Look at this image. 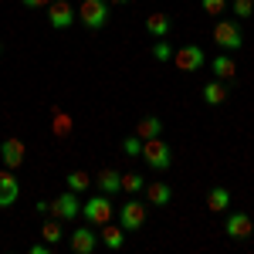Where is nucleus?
Returning <instances> with one entry per match:
<instances>
[{
  "label": "nucleus",
  "instance_id": "obj_1",
  "mask_svg": "<svg viewBox=\"0 0 254 254\" xmlns=\"http://www.w3.org/2000/svg\"><path fill=\"white\" fill-rule=\"evenodd\" d=\"M142 159H146V166L153 170V173H166L170 166H173V146H166L163 139H146L142 142Z\"/></svg>",
  "mask_w": 254,
  "mask_h": 254
},
{
  "label": "nucleus",
  "instance_id": "obj_2",
  "mask_svg": "<svg viewBox=\"0 0 254 254\" xmlns=\"http://www.w3.org/2000/svg\"><path fill=\"white\" fill-rule=\"evenodd\" d=\"M109 0H81L78 3V20L88 27V31H102L109 24Z\"/></svg>",
  "mask_w": 254,
  "mask_h": 254
},
{
  "label": "nucleus",
  "instance_id": "obj_3",
  "mask_svg": "<svg viewBox=\"0 0 254 254\" xmlns=\"http://www.w3.org/2000/svg\"><path fill=\"white\" fill-rule=\"evenodd\" d=\"M214 44L220 51H237L244 48V31L237 20H217L214 24Z\"/></svg>",
  "mask_w": 254,
  "mask_h": 254
},
{
  "label": "nucleus",
  "instance_id": "obj_4",
  "mask_svg": "<svg viewBox=\"0 0 254 254\" xmlns=\"http://www.w3.org/2000/svg\"><path fill=\"white\" fill-rule=\"evenodd\" d=\"M81 214H85V220L88 224H109L112 220V200H109V193H98V196H92V200H85L81 203Z\"/></svg>",
  "mask_w": 254,
  "mask_h": 254
},
{
  "label": "nucleus",
  "instance_id": "obj_5",
  "mask_svg": "<svg viewBox=\"0 0 254 254\" xmlns=\"http://www.w3.org/2000/svg\"><path fill=\"white\" fill-rule=\"evenodd\" d=\"M119 224L126 227V234L142 231V227H146V203H139V200H126V203L119 207Z\"/></svg>",
  "mask_w": 254,
  "mask_h": 254
},
{
  "label": "nucleus",
  "instance_id": "obj_6",
  "mask_svg": "<svg viewBox=\"0 0 254 254\" xmlns=\"http://www.w3.org/2000/svg\"><path fill=\"white\" fill-rule=\"evenodd\" d=\"M75 20H78V10H75L68 0H51V3H48V24H51L55 31H68Z\"/></svg>",
  "mask_w": 254,
  "mask_h": 254
},
{
  "label": "nucleus",
  "instance_id": "obj_7",
  "mask_svg": "<svg viewBox=\"0 0 254 254\" xmlns=\"http://www.w3.org/2000/svg\"><path fill=\"white\" fill-rule=\"evenodd\" d=\"M173 64L180 68V71H200V68L207 64V55H203L200 44H183V48L173 55Z\"/></svg>",
  "mask_w": 254,
  "mask_h": 254
},
{
  "label": "nucleus",
  "instance_id": "obj_8",
  "mask_svg": "<svg viewBox=\"0 0 254 254\" xmlns=\"http://www.w3.org/2000/svg\"><path fill=\"white\" fill-rule=\"evenodd\" d=\"M81 214V200L75 190H64L61 196L51 200V217H58V220H75Z\"/></svg>",
  "mask_w": 254,
  "mask_h": 254
},
{
  "label": "nucleus",
  "instance_id": "obj_9",
  "mask_svg": "<svg viewBox=\"0 0 254 254\" xmlns=\"http://www.w3.org/2000/svg\"><path fill=\"white\" fill-rule=\"evenodd\" d=\"M17 196H20V183H17V176H14V170H0V210H10L14 203H17Z\"/></svg>",
  "mask_w": 254,
  "mask_h": 254
},
{
  "label": "nucleus",
  "instance_id": "obj_10",
  "mask_svg": "<svg viewBox=\"0 0 254 254\" xmlns=\"http://www.w3.org/2000/svg\"><path fill=\"white\" fill-rule=\"evenodd\" d=\"M224 231L231 241H248L254 234V220L244 210H237V214H227V224H224Z\"/></svg>",
  "mask_w": 254,
  "mask_h": 254
},
{
  "label": "nucleus",
  "instance_id": "obj_11",
  "mask_svg": "<svg viewBox=\"0 0 254 254\" xmlns=\"http://www.w3.org/2000/svg\"><path fill=\"white\" fill-rule=\"evenodd\" d=\"M0 159H3L7 170H17L20 163H24V139H17V136L3 139L0 142Z\"/></svg>",
  "mask_w": 254,
  "mask_h": 254
},
{
  "label": "nucleus",
  "instance_id": "obj_12",
  "mask_svg": "<svg viewBox=\"0 0 254 254\" xmlns=\"http://www.w3.org/2000/svg\"><path fill=\"white\" fill-rule=\"evenodd\" d=\"M146 34H149L153 41L156 38H170V34H173V17L163 14V10L149 14V17H146Z\"/></svg>",
  "mask_w": 254,
  "mask_h": 254
},
{
  "label": "nucleus",
  "instance_id": "obj_13",
  "mask_svg": "<svg viewBox=\"0 0 254 254\" xmlns=\"http://www.w3.org/2000/svg\"><path fill=\"white\" fill-rule=\"evenodd\" d=\"M227 95H231V81H220V78L207 81V85L200 88V98H203L207 105H224Z\"/></svg>",
  "mask_w": 254,
  "mask_h": 254
},
{
  "label": "nucleus",
  "instance_id": "obj_14",
  "mask_svg": "<svg viewBox=\"0 0 254 254\" xmlns=\"http://www.w3.org/2000/svg\"><path fill=\"white\" fill-rule=\"evenodd\" d=\"M68 244H71V251H75V254H92L98 248V237L92 234V227H75Z\"/></svg>",
  "mask_w": 254,
  "mask_h": 254
},
{
  "label": "nucleus",
  "instance_id": "obj_15",
  "mask_svg": "<svg viewBox=\"0 0 254 254\" xmlns=\"http://www.w3.org/2000/svg\"><path fill=\"white\" fill-rule=\"evenodd\" d=\"M210 71H214V78H220V81H231L237 75V61L224 51V55H217L214 61H210Z\"/></svg>",
  "mask_w": 254,
  "mask_h": 254
},
{
  "label": "nucleus",
  "instance_id": "obj_16",
  "mask_svg": "<svg viewBox=\"0 0 254 254\" xmlns=\"http://www.w3.org/2000/svg\"><path fill=\"white\" fill-rule=\"evenodd\" d=\"M146 196H149V203H153V207H166V203L173 200V187H170V183H163V180L146 183Z\"/></svg>",
  "mask_w": 254,
  "mask_h": 254
},
{
  "label": "nucleus",
  "instance_id": "obj_17",
  "mask_svg": "<svg viewBox=\"0 0 254 254\" xmlns=\"http://www.w3.org/2000/svg\"><path fill=\"white\" fill-rule=\"evenodd\" d=\"M95 183H98V193H119L122 190V173L119 170H102V173L95 176Z\"/></svg>",
  "mask_w": 254,
  "mask_h": 254
},
{
  "label": "nucleus",
  "instance_id": "obj_18",
  "mask_svg": "<svg viewBox=\"0 0 254 254\" xmlns=\"http://www.w3.org/2000/svg\"><path fill=\"white\" fill-rule=\"evenodd\" d=\"M207 207H210L214 214H227V207H231V190H227V187H210Z\"/></svg>",
  "mask_w": 254,
  "mask_h": 254
},
{
  "label": "nucleus",
  "instance_id": "obj_19",
  "mask_svg": "<svg viewBox=\"0 0 254 254\" xmlns=\"http://www.w3.org/2000/svg\"><path fill=\"white\" fill-rule=\"evenodd\" d=\"M136 136L146 142V139H156V136H163V119H156V116H146V119H139L136 122Z\"/></svg>",
  "mask_w": 254,
  "mask_h": 254
},
{
  "label": "nucleus",
  "instance_id": "obj_20",
  "mask_svg": "<svg viewBox=\"0 0 254 254\" xmlns=\"http://www.w3.org/2000/svg\"><path fill=\"white\" fill-rule=\"evenodd\" d=\"M102 244H105L109 251H119V248L126 244V227H122V224H119V227L102 224Z\"/></svg>",
  "mask_w": 254,
  "mask_h": 254
},
{
  "label": "nucleus",
  "instance_id": "obj_21",
  "mask_svg": "<svg viewBox=\"0 0 254 254\" xmlns=\"http://www.w3.org/2000/svg\"><path fill=\"white\" fill-rule=\"evenodd\" d=\"M64 183H68V190H75V193H85V190L92 187V176L85 173V170H71V173H64Z\"/></svg>",
  "mask_w": 254,
  "mask_h": 254
},
{
  "label": "nucleus",
  "instance_id": "obj_22",
  "mask_svg": "<svg viewBox=\"0 0 254 254\" xmlns=\"http://www.w3.org/2000/svg\"><path fill=\"white\" fill-rule=\"evenodd\" d=\"M71 126H75V122H71V116H68V112H61V109H55V119H51V132H55V136H71Z\"/></svg>",
  "mask_w": 254,
  "mask_h": 254
},
{
  "label": "nucleus",
  "instance_id": "obj_23",
  "mask_svg": "<svg viewBox=\"0 0 254 254\" xmlns=\"http://www.w3.org/2000/svg\"><path fill=\"white\" fill-rule=\"evenodd\" d=\"M61 234H64V231H61V220H58V217H51V220H44V224H41V237H44L48 244H58Z\"/></svg>",
  "mask_w": 254,
  "mask_h": 254
},
{
  "label": "nucleus",
  "instance_id": "obj_24",
  "mask_svg": "<svg viewBox=\"0 0 254 254\" xmlns=\"http://www.w3.org/2000/svg\"><path fill=\"white\" fill-rule=\"evenodd\" d=\"M149 55L156 61H173V48H170V41L166 38H156L153 41V48H149Z\"/></svg>",
  "mask_w": 254,
  "mask_h": 254
},
{
  "label": "nucleus",
  "instance_id": "obj_25",
  "mask_svg": "<svg viewBox=\"0 0 254 254\" xmlns=\"http://www.w3.org/2000/svg\"><path fill=\"white\" fill-rule=\"evenodd\" d=\"M122 190L126 193H142L146 190V180L139 173H122Z\"/></svg>",
  "mask_w": 254,
  "mask_h": 254
},
{
  "label": "nucleus",
  "instance_id": "obj_26",
  "mask_svg": "<svg viewBox=\"0 0 254 254\" xmlns=\"http://www.w3.org/2000/svg\"><path fill=\"white\" fill-rule=\"evenodd\" d=\"M122 153L132 156V159L142 156V139H139V136H126V139H122Z\"/></svg>",
  "mask_w": 254,
  "mask_h": 254
},
{
  "label": "nucleus",
  "instance_id": "obj_27",
  "mask_svg": "<svg viewBox=\"0 0 254 254\" xmlns=\"http://www.w3.org/2000/svg\"><path fill=\"white\" fill-rule=\"evenodd\" d=\"M200 7H203L210 17H220V14L227 10V0H200Z\"/></svg>",
  "mask_w": 254,
  "mask_h": 254
},
{
  "label": "nucleus",
  "instance_id": "obj_28",
  "mask_svg": "<svg viewBox=\"0 0 254 254\" xmlns=\"http://www.w3.org/2000/svg\"><path fill=\"white\" fill-rule=\"evenodd\" d=\"M231 10H234L237 17H251V14H254V0H234Z\"/></svg>",
  "mask_w": 254,
  "mask_h": 254
},
{
  "label": "nucleus",
  "instance_id": "obj_29",
  "mask_svg": "<svg viewBox=\"0 0 254 254\" xmlns=\"http://www.w3.org/2000/svg\"><path fill=\"white\" fill-rule=\"evenodd\" d=\"M20 3H24V7H31V10H41V7H48L51 0H20Z\"/></svg>",
  "mask_w": 254,
  "mask_h": 254
},
{
  "label": "nucleus",
  "instance_id": "obj_30",
  "mask_svg": "<svg viewBox=\"0 0 254 254\" xmlns=\"http://www.w3.org/2000/svg\"><path fill=\"white\" fill-rule=\"evenodd\" d=\"M27 251H31V254H48V241H44V244H31Z\"/></svg>",
  "mask_w": 254,
  "mask_h": 254
},
{
  "label": "nucleus",
  "instance_id": "obj_31",
  "mask_svg": "<svg viewBox=\"0 0 254 254\" xmlns=\"http://www.w3.org/2000/svg\"><path fill=\"white\" fill-rule=\"evenodd\" d=\"M34 210H38V214H51V203H48V200H38V207H34Z\"/></svg>",
  "mask_w": 254,
  "mask_h": 254
},
{
  "label": "nucleus",
  "instance_id": "obj_32",
  "mask_svg": "<svg viewBox=\"0 0 254 254\" xmlns=\"http://www.w3.org/2000/svg\"><path fill=\"white\" fill-rule=\"evenodd\" d=\"M109 3H129V0H109Z\"/></svg>",
  "mask_w": 254,
  "mask_h": 254
}]
</instances>
